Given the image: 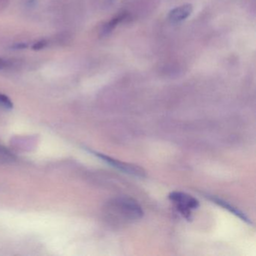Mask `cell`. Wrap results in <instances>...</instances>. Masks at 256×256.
Here are the masks:
<instances>
[{
	"instance_id": "9",
	"label": "cell",
	"mask_w": 256,
	"mask_h": 256,
	"mask_svg": "<svg viewBox=\"0 0 256 256\" xmlns=\"http://www.w3.org/2000/svg\"><path fill=\"white\" fill-rule=\"evenodd\" d=\"M28 48L26 43H16L12 46V48L14 49H24Z\"/></svg>"
},
{
	"instance_id": "5",
	"label": "cell",
	"mask_w": 256,
	"mask_h": 256,
	"mask_svg": "<svg viewBox=\"0 0 256 256\" xmlns=\"http://www.w3.org/2000/svg\"><path fill=\"white\" fill-rule=\"evenodd\" d=\"M208 198H209L210 200H212L214 203L220 205L222 208L227 210L228 211L232 212V214L236 216L238 218H240L242 221L245 222L246 223L248 224H252L251 220L248 218V217L247 216L244 212H242V211L240 210L238 208H235L234 205L230 204H229L228 202H226V200L220 198L216 197V196H209V197Z\"/></svg>"
},
{
	"instance_id": "1",
	"label": "cell",
	"mask_w": 256,
	"mask_h": 256,
	"mask_svg": "<svg viewBox=\"0 0 256 256\" xmlns=\"http://www.w3.org/2000/svg\"><path fill=\"white\" fill-rule=\"evenodd\" d=\"M104 215L108 221L115 226H125L142 220L144 210L142 206L132 198L118 196L107 202Z\"/></svg>"
},
{
	"instance_id": "7",
	"label": "cell",
	"mask_w": 256,
	"mask_h": 256,
	"mask_svg": "<svg viewBox=\"0 0 256 256\" xmlns=\"http://www.w3.org/2000/svg\"><path fill=\"white\" fill-rule=\"evenodd\" d=\"M0 106L6 109H12L13 108V104L8 96L0 94Z\"/></svg>"
},
{
	"instance_id": "4",
	"label": "cell",
	"mask_w": 256,
	"mask_h": 256,
	"mask_svg": "<svg viewBox=\"0 0 256 256\" xmlns=\"http://www.w3.org/2000/svg\"><path fill=\"white\" fill-rule=\"evenodd\" d=\"M192 11L193 7L191 4H185L176 7L169 12V20L173 24L180 23L188 18Z\"/></svg>"
},
{
	"instance_id": "2",
	"label": "cell",
	"mask_w": 256,
	"mask_h": 256,
	"mask_svg": "<svg viewBox=\"0 0 256 256\" xmlns=\"http://www.w3.org/2000/svg\"><path fill=\"white\" fill-rule=\"evenodd\" d=\"M168 198L174 204L178 212L188 220L191 218L192 211L200 205L196 198L182 192H172L169 194Z\"/></svg>"
},
{
	"instance_id": "6",
	"label": "cell",
	"mask_w": 256,
	"mask_h": 256,
	"mask_svg": "<svg viewBox=\"0 0 256 256\" xmlns=\"http://www.w3.org/2000/svg\"><path fill=\"white\" fill-rule=\"evenodd\" d=\"M126 18V14H122L112 19L108 23L106 24L103 26L102 30V34L103 36H107L108 34L112 32V31L113 30L120 22L125 20Z\"/></svg>"
},
{
	"instance_id": "3",
	"label": "cell",
	"mask_w": 256,
	"mask_h": 256,
	"mask_svg": "<svg viewBox=\"0 0 256 256\" xmlns=\"http://www.w3.org/2000/svg\"><path fill=\"white\" fill-rule=\"evenodd\" d=\"M88 151L90 154H94V156L98 157L100 160H102L104 162L107 163L109 166L124 172V173L132 175V176H137V178H144L146 176L145 170L142 168L139 167L138 166L124 162L115 160V158H112L108 156L91 150H88Z\"/></svg>"
},
{
	"instance_id": "10",
	"label": "cell",
	"mask_w": 256,
	"mask_h": 256,
	"mask_svg": "<svg viewBox=\"0 0 256 256\" xmlns=\"http://www.w3.org/2000/svg\"><path fill=\"white\" fill-rule=\"evenodd\" d=\"M7 66V62L5 60L0 58V70H4Z\"/></svg>"
},
{
	"instance_id": "8",
	"label": "cell",
	"mask_w": 256,
	"mask_h": 256,
	"mask_svg": "<svg viewBox=\"0 0 256 256\" xmlns=\"http://www.w3.org/2000/svg\"><path fill=\"white\" fill-rule=\"evenodd\" d=\"M46 46H47V42L46 40H41V41L34 43V46H32V49L34 50H41V49L44 48Z\"/></svg>"
}]
</instances>
